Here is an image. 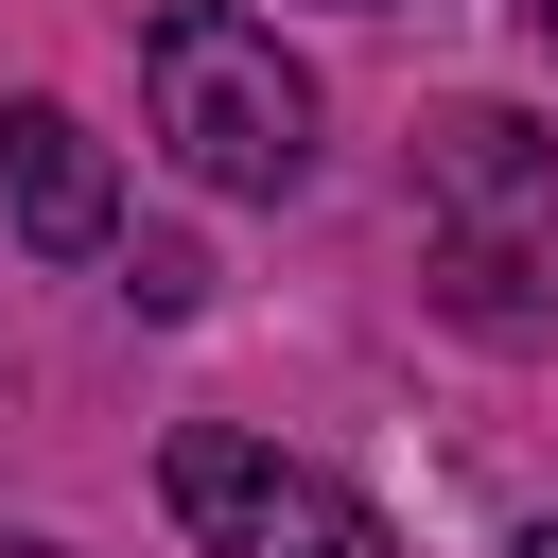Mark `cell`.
I'll use <instances>...</instances> for the list:
<instances>
[{"mask_svg":"<svg viewBox=\"0 0 558 558\" xmlns=\"http://www.w3.org/2000/svg\"><path fill=\"white\" fill-rule=\"evenodd\" d=\"M140 105H157L174 174H209V192H296L314 174V70L227 0H174L140 35Z\"/></svg>","mask_w":558,"mask_h":558,"instance_id":"1","label":"cell"},{"mask_svg":"<svg viewBox=\"0 0 558 558\" xmlns=\"http://www.w3.org/2000/svg\"><path fill=\"white\" fill-rule=\"evenodd\" d=\"M0 209H17L35 262H87V244L122 227V174H105V140H87L70 105H0Z\"/></svg>","mask_w":558,"mask_h":558,"instance_id":"4","label":"cell"},{"mask_svg":"<svg viewBox=\"0 0 558 558\" xmlns=\"http://www.w3.org/2000/svg\"><path fill=\"white\" fill-rule=\"evenodd\" d=\"M0 558H52V541H0Z\"/></svg>","mask_w":558,"mask_h":558,"instance_id":"8","label":"cell"},{"mask_svg":"<svg viewBox=\"0 0 558 558\" xmlns=\"http://www.w3.org/2000/svg\"><path fill=\"white\" fill-rule=\"evenodd\" d=\"M157 488H174L192 558H384V506H366V488L296 471L279 436H227V418H192V436L157 453Z\"/></svg>","mask_w":558,"mask_h":558,"instance_id":"2","label":"cell"},{"mask_svg":"<svg viewBox=\"0 0 558 558\" xmlns=\"http://www.w3.org/2000/svg\"><path fill=\"white\" fill-rule=\"evenodd\" d=\"M418 192L471 227L453 244V279H471V314H506V279H523V227H558V157L506 122V105H453L436 140H418Z\"/></svg>","mask_w":558,"mask_h":558,"instance_id":"3","label":"cell"},{"mask_svg":"<svg viewBox=\"0 0 558 558\" xmlns=\"http://www.w3.org/2000/svg\"><path fill=\"white\" fill-rule=\"evenodd\" d=\"M523 17H541V52H558V0H523Z\"/></svg>","mask_w":558,"mask_h":558,"instance_id":"6","label":"cell"},{"mask_svg":"<svg viewBox=\"0 0 558 558\" xmlns=\"http://www.w3.org/2000/svg\"><path fill=\"white\" fill-rule=\"evenodd\" d=\"M122 296H140V314H192V296H209V262H192V244H140V279H122Z\"/></svg>","mask_w":558,"mask_h":558,"instance_id":"5","label":"cell"},{"mask_svg":"<svg viewBox=\"0 0 558 558\" xmlns=\"http://www.w3.org/2000/svg\"><path fill=\"white\" fill-rule=\"evenodd\" d=\"M523 558H558V523H541V541H523Z\"/></svg>","mask_w":558,"mask_h":558,"instance_id":"7","label":"cell"}]
</instances>
